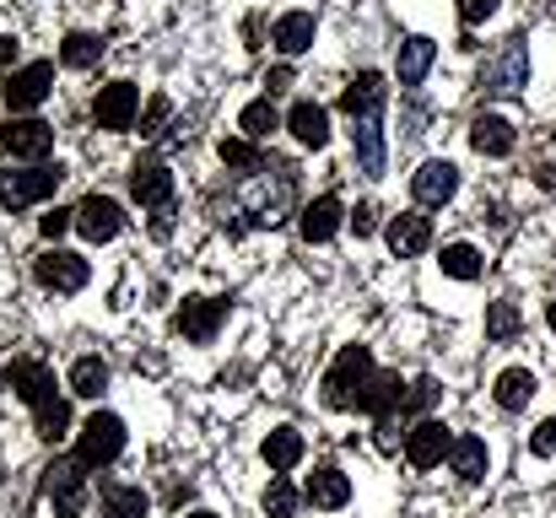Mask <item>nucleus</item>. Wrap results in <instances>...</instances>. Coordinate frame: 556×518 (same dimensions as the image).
<instances>
[{"label": "nucleus", "instance_id": "f257e3e1", "mask_svg": "<svg viewBox=\"0 0 556 518\" xmlns=\"http://www.w3.org/2000/svg\"><path fill=\"white\" fill-rule=\"evenodd\" d=\"M292 194H298V178L287 163H260V173L243 184V205H249V216H254V227H276V222H287V211H292Z\"/></svg>", "mask_w": 556, "mask_h": 518}, {"label": "nucleus", "instance_id": "f03ea898", "mask_svg": "<svg viewBox=\"0 0 556 518\" xmlns=\"http://www.w3.org/2000/svg\"><path fill=\"white\" fill-rule=\"evenodd\" d=\"M372 378V351L368 345H341L336 367L325 372V405L330 410H357V394Z\"/></svg>", "mask_w": 556, "mask_h": 518}, {"label": "nucleus", "instance_id": "7ed1b4c3", "mask_svg": "<svg viewBox=\"0 0 556 518\" xmlns=\"http://www.w3.org/2000/svg\"><path fill=\"white\" fill-rule=\"evenodd\" d=\"M125 454V421L114 416V410H92L87 421H81V432H76V459L87 465V470H103V465H114Z\"/></svg>", "mask_w": 556, "mask_h": 518}, {"label": "nucleus", "instance_id": "20e7f679", "mask_svg": "<svg viewBox=\"0 0 556 518\" xmlns=\"http://www.w3.org/2000/svg\"><path fill=\"white\" fill-rule=\"evenodd\" d=\"M43 492L54 497V518H81V508H87V465L81 459H54L43 470Z\"/></svg>", "mask_w": 556, "mask_h": 518}, {"label": "nucleus", "instance_id": "39448f33", "mask_svg": "<svg viewBox=\"0 0 556 518\" xmlns=\"http://www.w3.org/2000/svg\"><path fill=\"white\" fill-rule=\"evenodd\" d=\"M0 389H16L27 405H33V416L38 410H49V405H60V389H54V372L43 367V362H33V356H22V362H11L5 372H0Z\"/></svg>", "mask_w": 556, "mask_h": 518}, {"label": "nucleus", "instance_id": "423d86ee", "mask_svg": "<svg viewBox=\"0 0 556 518\" xmlns=\"http://www.w3.org/2000/svg\"><path fill=\"white\" fill-rule=\"evenodd\" d=\"M525 81H530V54H525L519 38H508V43L481 65V92H503V98H508V92H519Z\"/></svg>", "mask_w": 556, "mask_h": 518}, {"label": "nucleus", "instance_id": "0eeeda50", "mask_svg": "<svg viewBox=\"0 0 556 518\" xmlns=\"http://www.w3.org/2000/svg\"><path fill=\"white\" fill-rule=\"evenodd\" d=\"M87 276H92L87 260H81V254H65V249H49V254L33 260V281H38L43 292H81Z\"/></svg>", "mask_w": 556, "mask_h": 518}, {"label": "nucleus", "instance_id": "6e6552de", "mask_svg": "<svg viewBox=\"0 0 556 518\" xmlns=\"http://www.w3.org/2000/svg\"><path fill=\"white\" fill-rule=\"evenodd\" d=\"M49 87H54V65L49 60H33V65H22V71L5 76V109L11 114H27V109H38L49 98Z\"/></svg>", "mask_w": 556, "mask_h": 518}, {"label": "nucleus", "instance_id": "1a4fd4ad", "mask_svg": "<svg viewBox=\"0 0 556 518\" xmlns=\"http://www.w3.org/2000/svg\"><path fill=\"white\" fill-rule=\"evenodd\" d=\"M136 114H141V87H136V81H109V87H98L92 119H98L103 130H130Z\"/></svg>", "mask_w": 556, "mask_h": 518}, {"label": "nucleus", "instance_id": "9d476101", "mask_svg": "<svg viewBox=\"0 0 556 518\" xmlns=\"http://www.w3.org/2000/svg\"><path fill=\"white\" fill-rule=\"evenodd\" d=\"M76 232H81L87 243H109V238H119V232H125V205L109 200V194H87V200L76 205Z\"/></svg>", "mask_w": 556, "mask_h": 518}, {"label": "nucleus", "instance_id": "9b49d317", "mask_svg": "<svg viewBox=\"0 0 556 518\" xmlns=\"http://www.w3.org/2000/svg\"><path fill=\"white\" fill-rule=\"evenodd\" d=\"M0 152H11L22 163H43L54 152V125H43V119H11L0 130Z\"/></svg>", "mask_w": 556, "mask_h": 518}, {"label": "nucleus", "instance_id": "f8f14e48", "mask_svg": "<svg viewBox=\"0 0 556 518\" xmlns=\"http://www.w3.org/2000/svg\"><path fill=\"white\" fill-rule=\"evenodd\" d=\"M222 319H227V303H222V298H185L179 314H174V330H179L185 341L205 345V341H216Z\"/></svg>", "mask_w": 556, "mask_h": 518}, {"label": "nucleus", "instance_id": "ddd939ff", "mask_svg": "<svg viewBox=\"0 0 556 518\" xmlns=\"http://www.w3.org/2000/svg\"><path fill=\"white\" fill-rule=\"evenodd\" d=\"M60 178H65L60 163H54V168H49V163H33L27 173H11V184L0 189V205H5V211H22V205H33V200H49V194L60 189Z\"/></svg>", "mask_w": 556, "mask_h": 518}, {"label": "nucleus", "instance_id": "4468645a", "mask_svg": "<svg viewBox=\"0 0 556 518\" xmlns=\"http://www.w3.org/2000/svg\"><path fill=\"white\" fill-rule=\"evenodd\" d=\"M410 194H416L421 205H448V200L459 194V168L443 163V157L421 163V168L410 173Z\"/></svg>", "mask_w": 556, "mask_h": 518}, {"label": "nucleus", "instance_id": "2eb2a0df", "mask_svg": "<svg viewBox=\"0 0 556 518\" xmlns=\"http://www.w3.org/2000/svg\"><path fill=\"white\" fill-rule=\"evenodd\" d=\"M454 448V438H448V427L443 421H416L410 427V438H405V459L416 465V470H432V465H443V454Z\"/></svg>", "mask_w": 556, "mask_h": 518}, {"label": "nucleus", "instance_id": "dca6fc26", "mask_svg": "<svg viewBox=\"0 0 556 518\" xmlns=\"http://www.w3.org/2000/svg\"><path fill=\"white\" fill-rule=\"evenodd\" d=\"M383 238H389V249H394L400 260H416V254H427V243H432V222L416 216V211H400V216L383 227Z\"/></svg>", "mask_w": 556, "mask_h": 518}, {"label": "nucleus", "instance_id": "f3484780", "mask_svg": "<svg viewBox=\"0 0 556 518\" xmlns=\"http://www.w3.org/2000/svg\"><path fill=\"white\" fill-rule=\"evenodd\" d=\"M352 147H357V168L368 178H383V114H357L352 119Z\"/></svg>", "mask_w": 556, "mask_h": 518}, {"label": "nucleus", "instance_id": "a211bd4d", "mask_svg": "<svg viewBox=\"0 0 556 518\" xmlns=\"http://www.w3.org/2000/svg\"><path fill=\"white\" fill-rule=\"evenodd\" d=\"M130 194H136L141 205L168 211V205H174V173H168V163H136V168H130Z\"/></svg>", "mask_w": 556, "mask_h": 518}, {"label": "nucleus", "instance_id": "6ab92c4d", "mask_svg": "<svg viewBox=\"0 0 556 518\" xmlns=\"http://www.w3.org/2000/svg\"><path fill=\"white\" fill-rule=\"evenodd\" d=\"M470 147H476L481 157H508V152H514V125H508L503 114H481V119L470 125Z\"/></svg>", "mask_w": 556, "mask_h": 518}, {"label": "nucleus", "instance_id": "aec40b11", "mask_svg": "<svg viewBox=\"0 0 556 518\" xmlns=\"http://www.w3.org/2000/svg\"><path fill=\"white\" fill-rule=\"evenodd\" d=\"M341 200L336 194H319L314 205H303V216H298V227H303V238L308 243H325V238H336V227H341Z\"/></svg>", "mask_w": 556, "mask_h": 518}, {"label": "nucleus", "instance_id": "412c9836", "mask_svg": "<svg viewBox=\"0 0 556 518\" xmlns=\"http://www.w3.org/2000/svg\"><path fill=\"white\" fill-rule=\"evenodd\" d=\"M303 497H308L314 508H330V514H336V508H346V503H352V481H346L336 465H319Z\"/></svg>", "mask_w": 556, "mask_h": 518}, {"label": "nucleus", "instance_id": "4be33fe9", "mask_svg": "<svg viewBox=\"0 0 556 518\" xmlns=\"http://www.w3.org/2000/svg\"><path fill=\"white\" fill-rule=\"evenodd\" d=\"M400 400H405L400 372H372L368 389L357 394V410H368V416H389V410H400Z\"/></svg>", "mask_w": 556, "mask_h": 518}, {"label": "nucleus", "instance_id": "5701e85b", "mask_svg": "<svg viewBox=\"0 0 556 518\" xmlns=\"http://www.w3.org/2000/svg\"><path fill=\"white\" fill-rule=\"evenodd\" d=\"M383 98H389V87H383V76L378 71H363L346 92H341V109L357 119V114H383Z\"/></svg>", "mask_w": 556, "mask_h": 518}, {"label": "nucleus", "instance_id": "b1692460", "mask_svg": "<svg viewBox=\"0 0 556 518\" xmlns=\"http://www.w3.org/2000/svg\"><path fill=\"white\" fill-rule=\"evenodd\" d=\"M432 60H438V43L432 38H421V33L405 38L400 43V65H394L400 71V87H421V76L432 71Z\"/></svg>", "mask_w": 556, "mask_h": 518}, {"label": "nucleus", "instance_id": "393cba45", "mask_svg": "<svg viewBox=\"0 0 556 518\" xmlns=\"http://www.w3.org/2000/svg\"><path fill=\"white\" fill-rule=\"evenodd\" d=\"M287 130H292L303 147H314V152L330 147V114H325L319 103H298V109L287 114Z\"/></svg>", "mask_w": 556, "mask_h": 518}, {"label": "nucleus", "instance_id": "a878e982", "mask_svg": "<svg viewBox=\"0 0 556 518\" xmlns=\"http://www.w3.org/2000/svg\"><path fill=\"white\" fill-rule=\"evenodd\" d=\"M448 465H454V476H459L465 487H476V481H486V465H492V454H486V443H481V438H454V448H448Z\"/></svg>", "mask_w": 556, "mask_h": 518}, {"label": "nucleus", "instance_id": "bb28decb", "mask_svg": "<svg viewBox=\"0 0 556 518\" xmlns=\"http://www.w3.org/2000/svg\"><path fill=\"white\" fill-rule=\"evenodd\" d=\"M535 389H541V383H535L530 367H508V372H497V389H492V394H497L503 410H525V405L535 400Z\"/></svg>", "mask_w": 556, "mask_h": 518}, {"label": "nucleus", "instance_id": "cd10ccee", "mask_svg": "<svg viewBox=\"0 0 556 518\" xmlns=\"http://www.w3.org/2000/svg\"><path fill=\"white\" fill-rule=\"evenodd\" d=\"M265 465L276 470V476H287L292 465H303V432H292V427H276L270 438H265Z\"/></svg>", "mask_w": 556, "mask_h": 518}, {"label": "nucleus", "instance_id": "c85d7f7f", "mask_svg": "<svg viewBox=\"0 0 556 518\" xmlns=\"http://www.w3.org/2000/svg\"><path fill=\"white\" fill-rule=\"evenodd\" d=\"M270 38H276L281 54H303V49H314V16H308V11H287Z\"/></svg>", "mask_w": 556, "mask_h": 518}, {"label": "nucleus", "instance_id": "c756f323", "mask_svg": "<svg viewBox=\"0 0 556 518\" xmlns=\"http://www.w3.org/2000/svg\"><path fill=\"white\" fill-rule=\"evenodd\" d=\"M103 389H109V362H103V356H76V362H71V394L98 400Z\"/></svg>", "mask_w": 556, "mask_h": 518}, {"label": "nucleus", "instance_id": "7c9ffc66", "mask_svg": "<svg viewBox=\"0 0 556 518\" xmlns=\"http://www.w3.org/2000/svg\"><path fill=\"white\" fill-rule=\"evenodd\" d=\"M438 265H443V276H454V281H476V276L486 270V260H481L476 243H448Z\"/></svg>", "mask_w": 556, "mask_h": 518}, {"label": "nucleus", "instance_id": "2f4dec72", "mask_svg": "<svg viewBox=\"0 0 556 518\" xmlns=\"http://www.w3.org/2000/svg\"><path fill=\"white\" fill-rule=\"evenodd\" d=\"M103 518H147L141 487H103Z\"/></svg>", "mask_w": 556, "mask_h": 518}, {"label": "nucleus", "instance_id": "473e14b6", "mask_svg": "<svg viewBox=\"0 0 556 518\" xmlns=\"http://www.w3.org/2000/svg\"><path fill=\"white\" fill-rule=\"evenodd\" d=\"M60 60H65L71 71H87V65L103 60V38H92V33H71V38L60 43Z\"/></svg>", "mask_w": 556, "mask_h": 518}, {"label": "nucleus", "instance_id": "72a5a7b5", "mask_svg": "<svg viewBox=\"0 0 556 518\" xmlns=\"http://www.w3.org/2000/svg\"><path fill=\"white\" fill-rule=\"evenodd\" d=\"M238 125H243V136H249V141H265V136L281 125V114H276V103H270V98H254V103L238 114Z\"/></svg>", "mask_w": 556, "mask_h": 518}, {"label": "nucleus", "instance_id": "f704fd0d", "mask_svg": "<svg viewBox=\"0 0 556 518\" xmlns=\"http://www.w3.org/2000/svg\"><path fill=\"white\" fill-rule=\"evenodd\" d=\"M298 503H303V497H298V487H292L287 476H270V487H265V514L270 518H292L298 514Z\"/></svg>", "mask_w": 556, "mask_h": 518}, {"label": "nucleus", "instance_id": "c9c22d12", "mask_svg": "<svg viewBox=\"0 0 556 518\" xmlns=\"http://www.w3.org/2000/svg\"><path fill=\"white\" fill-rule=\"evenodd\" d=\"M486 336L492 341H514L519 336V308L514 303H492L486 308Z\"/></svg>", "mask_w": 556, "mask_h": 518}, {"label": "nucleus", "instance_id": "e433bc0d", "mask_svg": "<svg viewBox=\"0 0 556 518\" xmlns=\"http://www.w3.org/2000/svg\"><path fill=\"white\" fill-rule=\"evenodd\" d=\"M33 421H38V438H43V443H60V438L71 432V405L60 400V405H49V410H38Z\"/></svg>", "mask_w": 556, "mask_h": 518}, {"label": "nucleus", "instance_id": "4c0bfd02", "mask_svg": "<svg viewBox=\"0 0 556 518\" xmlns=\"http://www.w3.org/2000/svg\"><path fill=\"white\" fill-rule=\"evenodd\" d=\"M222 163H227V168H260L265 157H260V147L243 136V141H222Z\"/></svg>", "mask_w": 556, "mask_h": 518}, {"label": "nucleus", "instance_id": "58836bf2", "mask_svg": "<svg viewBox=\"0 0 556 518\" xmlns=\"http://www.w3.org/2000/svg\"><path fill=\"white\" fill-rule=\"evenodd\" d=\"M168 114H174V103H168V98H152V103H147V114H141V136H147V141H157V136H163V125H168Z\"/></svg>", "mask_w": 556, "mask_h": 518}, {"label": "nucleus", "instance_id": "ea45409f", "mask_svg": "<svg viewBox=\"0 0 556 518\" xmlns=\"http://www.w3.org/2000/svg\"><path fill=\"white\" fill-rule=\"evenodd\" d=\"M497 5H503V0H459V22H465V27H481L486 16H497Z\"/></svg>", "mask_w": 556, "mask_h": 518}, {"label": "nucleus", "instance_id": "a19ab883", "mask_svg": "<svg viewBox=\"0 0 556 518\" xmlns=\"http://www.w3.org/2000/svg\"><path fill=\"white\" fill-rule=\"evenodd\" d=\"M530 454H541V459H552V454H556V416H546V421L535 427V438H530Z\"/></svg>", "mask_w": 556, "mask_h": 518}, {"label": "nucleus", "instance_id": "79ce46f5", "mask_svg": "<svg viewBox=\"0 0 556 518\" xmlns=\"http://www.w3.org/2000/svg\"><path fill=\"white\" fill-rule=\"evenodd\" d=\"M71 227H76V211H49V216L38 222L43 238H60V232H71Z\"/></svg>", "mask_w": 556, "mask_h": 518}, {"label": "nucleus", "instance_id": "37998d69", "mask_svg": "<svg viewBox=\"0 0 556 518\" xmlns=\"http://www.w3.org/2000/svg\"><path fill=\"white\" fill-rule=\"evenodd\" d=\"M372 227H378V205H357V211H352V232L368 238Z\"/></svg>", "mask_w": 556, "mask_h": 518}, {"label": "nucleus", "instance_id": "c03bdc74", "mask_svg": "<svg viewBox=\"0 0 556 518\" xmlns=\"http://www.w3.org/2000/svg\"><path fill=\"white\" fill-rule=\"evenodd\" d=\"M16 54H22V43H16L11 33H0V76H11V71H16Z\"/></svg>", "mask_w": 556, "mask_h": 518}, {"label": "nucleus", "instance_id": "a18cd8bd", "mask_svg": "<svg viewBox=\"0 0 556 518\" xmlns=\"http://www.w3.org/2000/svg\"><path fill=\"white\" fill-rule=\"evenodd\" d=\"M265 87H270V92H287V87H292V65H276V71L265 76Z\"/></svg>", "mask_w": 556, "mask_h": 518}, {"label": "nucleus", "instance_id": "49530a36", "mask_svg": "<svg viewBox=\"0 0 556 518\" xmlns=\"http://www.w3.org/2000/svg\"><path fill=\"white\" fill-rule=\"evenodd\" d=\"M546 325H552V330H556V298H552V308H546Z\"/></svg>", "mask_w": 556, "mask_h": 518}, {"label": "nucleus", "instance_id": "de8ad7c7", "mask_svg": "<svg viewBox=\"0 0 556 518\" xmlns=\"http://www.w3.org/2000/svg\"><path fill=\"white\" fill-rule=\"evenodd\" d=\"M189 518H216V514H205V508H200V514H189Z\"/></svg>", "mask_w": 556, "mask_h": 518}]
</instances>
